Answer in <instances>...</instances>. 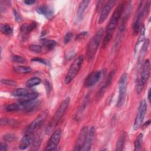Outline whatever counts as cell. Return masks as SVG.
<instances>
[{
	"instance_id": "cell-1",
	"label": "cell",
	"mask_w": 151,
	"mask_h": 151,
	"mask_svg": "<svg viewBox=\"0 0 151 151\" xmlns=\"http://www.w3.org/2000/svg\"><path fill=\"white\" fill-rule=\"evenodd\" d=\"M124 3L123 2L120 3L116 8L113 14H112L108 24L106 26L105 31V35L102 43V48H104L110 41L111 40L113 32L118 24V22L120 19L123 11L124 9Z\"/></svg>"
},
{
	"instance_id": "cell-2",
	"label": "cell",
	"mask_w": 151,
	"mask_h": 151,
	"mask_svg": "<svg viewBox=\"0 0 151 151\" xmlns=\"http://www.w3.org/2000/svg\"><path fill=\"white\" fill-rule=\"evenodd\" d=\"M70 98L67 97L60 104L57 110L55 112V114L53 116L52 119L50 121L46 128L45 132L47 134L50 133L54 129L55 126L57 125L58 122L60 121V120L64 116L67 109H68L70 104Z\"/></svg>"
},
{
	"instance_id": "cell-3",
	"label": "cell",
	"mask_w": 151,
	"mask_h": 151,
	"mask_svg": "<svg viewBox=\"0 0 151 151\" xmlns=\"http://www.w3.org/2000/svg\"><path fill=\"white\" fill-rule=\"evenodd\" d=\"M103 32V29L100 28L89 41L87 46V58L88 60H91L94 58L100 43Z\"/></svg>"
},
{
	"instance_id": "cell-4",
	"label": "cell",
	"mask_w": 151,
	"mask_h": 151,
	"mask_svg": "<svg viewBox=\"0 0 151 151\" xmlns=\"http://www.w3.org/2000/svg\"><path fill=\"white\" fill-rule=\"evenodd\" d=\"M84 57L83 55H80L77 57L73 62L71 65H70L69 70L65 77L64 83L66 84H68L70 83L72 80L74 78V77L77 76L78 73L82 64L83 63Z\"/></svg>"
},
{
	"instance_id": "cell-5",
	"label": "cell",
	"mask_w": 151,
	"mask_h": 151,
	"mask_svg": "<svg viewBox=\"0 0 151 151\" xmlns=\"http://www.w3.org/2000/svg\"><path fill=\"white\" fill-rule=\"evenodd\" d=\"M150 65L149 60H146L143 64L142 71L140 73V77L137 81L136 86V91L137 94H140L142 91L145 84L147 81L150 76Z\"/></svg>"
},
{
	"instance_id": "cell-6",
	"label": "cell",
	"mask_w": 151,
	"mask_h": 151,
	"mask_svg": "<svg viewBox=\"0 0 151 151\" xmlns=\"http://www.w3.org/2000/svg\"><path fill=\"white\" fill-rule=\"evenodd\" d=\"M48 115V111L45 110L41 113L25 129V133H32L45 121Z\"/></svg>"
},
{
	"instance_id": "cell-7",
	"label": "cell",
	"mask_w": 151,
	"mask_h": 151,
	"mask_svg": "<svg viewBox=\"0 0 151 151\" xmlns=\"http://www.w3.org/2000/svg\"><path fill=\"white\" fill-rule=\"evenodd\" d=\"M127 84V74L124 73L121 76L119 81V97L117 102V107H120L124 102L126 88Z\"/></svg>"
},
{
	"instance_id": "cell-8",
	"label": "cell",
	"mask_w": 151,
	"mask_h": 151,
	"mask_svg": "<svg viewBox=\"0 0 151 151\" xmlns=\"http://www.w3.org/2000/svg\"><path fill=\"white\" fill-rule=\"evenodd\" d=\"M147 111V103L145 99H143L139 104L137 114L136 116L133 128L134 130L138 129V128L141 126L144 117L146 115Z\"/></svg>"
},
{
	"instance_id": "cell-9",
	"label": "cell",
	"mask_w": 151,
	"mask_h": 151,
	"mask_svg": "<svg viewBox=\"0 0 151 151\" xmlns=\"http://www.w3.org/2000/svg\"><path fill=\"white\" fill-rule=\"evenodd\" d=\"M61 135V131L60 129H57L52 133L50 138L48 140V142L45 146V150L51 151L55 150L60 140Z\"/></svg>"
},
{
	"instance_id": "cell-10",
	"label": "cell",
	"mask_w": 151,
	"mask_h": 151,
	"mask_svg": "<svg viewBox=\"0 0 151 151\" xmlns=\"http://www.w3.org/2000/svg\"><path fill=\"white\" fill-rule=\"evenodd\" d=\"M88 133V127L84 126L79 132L74 147V150H83Z\"/></svg>"
},
{
	"instance_id": "cell-11",
	"label": "cell",
	"mask_w": 151,
	"mask_h": 151,
	"mask_svg": "<svg viewBox=\"0 0 151 151\" xmlns=\"http://www.w3.org/2000/svg\"><path fill=\"white\" fill-rule=\"evenodd\" d=\"M116 3V1L114 0H111V1H107L104 5L103 6L101 11V13L99 18V21H98V23L99 24H102L107 18L108 15L109 14V13L110 12L112 8L113 7V6L115 5V4Z\"/></svg>"
},
{
	"instance_id": "cell-12",
	"label": "cell",
	"mask_w": 151,
	"mask_h": 151,
	"mask_svg": "<svg viewBox=\"0 0 151 151\" xmlns=\"http://www.w3.org/2000/svg\"><path fill=\"white\" fill-rule=\"evenodd\" d=\"M102 76L101 71H96L90 73L84 80V86L90 87L95 85L100 79Z\"/></svg>"
},
{
	"instance_id": "cell-13",
	"label": "cell",
	"mask_w": 151,
	"mask_h": 151,
	"mask_svg": "<svg viewBox=\"0 0 151 151\" xmlns=\"http://www.w3.org/2000/svg\"><path fill=\"white\" fill-rule=\"evenodd\" d=\"M95 132H96V129L94 126H91L90 127V130H88V133H87L86 143L83 149V150L88 151L91 149L92 144L93 143L94 136H95Z\"/></svg>"
},
{
	"instance_id": "cell-14",
	"label": "cell",
	"mask_w": 151,
	"mask_h": 151,
	"mask_svg": "<svg viewBox=\"0 0 151 151\" xmlns=\"http://www.w3.org/2000/svg\"><path fill=\"white\" fill-rule=\"evenodd\" d=\"M33 141V136L32 133H25L24 136L22 137L19 147L21 150H25L30 146Z\"/></svg>"
},
{
	"instance_id": "cell-15",
	"label": "cell",
	"mask_w": 151,
	"mask_h": 151,
	"mask_svg": "<svg viewBox=\"0 0 151 151\" xmlns=\"http://www.w3.org/2000/svg\"><path fill=\"white\" fill-rule=\"evenodd\" d=\"M36 11L39 14L45 16L47 18H50L54 15V10L52 8L45 5L38 6L36 9Z\"/></svg>"
},
{
	"instance_id": "cell-16",
	"label": "cell",
	"mask_w": 151,
	"mask_h": 151,
	"mask_svg": "<svg viewBox=\"0 0 151 151\" xmlns=\"http://www.w3.org/2000/svg\"><path fill=\"white\" fill-rule=\"evenodd\" d=\"M114 70H112L109 74V75L107 76V78H106V80L104 82V83L103 84V85L102 86L101 88H100V91H99V93L97 94V97H98V99H100L104 93L105 91L106 90V89L107 88V87L110 86V84H111V81H112V78H113V77L114 76Z\"/></svg>"
},
{
	"instance_id": "cell-17",
	"label": "cell",
	"mask_w": 151,
	"mask_h": 151,
	"mask_svg": "<svg viewBox=\"0 0 151 151\" xmlns=\"http://www.w3.org/2000/svg\"><path fill=\"white\" fill-rule=\"evenodd\" d=\"M90 2L91 1L89 0H84L80 3L77 12V17L78 21H81L83 18L85 11L86 10Z\"/></svg>"
},
{
	"instance_id": "cell-18",
	"label": "cell",
	"mask_w": 151,
	"mask_h": 151,
	"mask_svg": "<svg viewBox=\"0 0 151 151\" xmlns=\"http://www.w3.org/2000/svg\"><path fill=\"white\" fill-rule=\"evenodd\" d=\"M38 96V93L35 91H32L30 92L28 95H27L25 97H21L20 100L18 101L20 103H25L29 102L31 101H32L34 100H35Z\"/></svg>"
},
{
	"instance_id": "cell-19",
	"label": "cell",
	"mask_w": 151,
	"mask_h": 151,
	"mask_svg": "<svg viewBox=\"0 0 151 151\" xmlns=\"http://www.w3.org/2000/svg\"><path fill=\"white\" fill-rule=\"evenodd\" d=\"M37 27V24L35 22H31L30 24H23L21 27V32L24 34H27L31 32Z\"/></svg>"
},
{
	"instance_id": "cell-20",
	"label": "cell",
	"mask_w": 151,
	"mask_h": 151,
	"mask_svg": "<svg viewBox=\"0 0 151 151\" xmlns=\"http://www.w3.org/2000/svg\"><path fill=\"white\" fill-rule=\"evenodd\" d=\"M30 92L28 90L24 88H19L14 90L12 93L11 95L14 97H23L28 95Z\"/></svg>"
},
{
	"instance_id": "cell-21",
	"label": "cell",
	"mask_w": 151,
	"mask_h": 151,
	"mask_svg": "<svg viewBox=\"0 0 151 151\" xmlns=\"http://www.w3.org/2000/svg\"><path fill=\"white\" fill-rule=\"evenodd\" d=\"M13 70L14 72L20 74H27L31 72L32 69L31 67L28 66H23V65H17L15 66L13 68Z\"/></svg>"
},
{
	"instance_id": "cell-22",
	"label": "cell",
	"mask_w": 151,
	"mask_h": 151,
	"mask_svg": "<svg viewBox=\"0 0 151 151\" xmlns=\"http://www.w3.org/2000/svg\"><path fill=\"white\" fill-rule=\"evenodd\" d=\"M125 140V132H122L120 133L119 137L117 140V142L116 143V150L117 151H121L123 150L124 143Z\"/></svg>"
},
{
	"instance_id": "cell-23",
	"label": "cell",
	"mask_w": 151,
	"mask_h": 151,
	"mask_svg": "<svg viewBox=\"0 0 151 151\" xmlns=\"http://www.w3.org/2000/svg\"><path fill=\"white\" fill-rule=\"evenodd\" d=\"M41 80L40 78H38L37 77H32L27 81L26 86L28 88H31L34 86L40 84L41 83Z\"/></svg>"
},
{
	"instance_id": "cell-24",
	"label": "cell",
	"mask_w": 151,
	"mask_h": 151,
	"mask_svg": "<svg viewBox=\"0 0 151 151\" xmlns=\"http://www.w3.org/2000/svg\"><path fill=\"white\" fill-rule=\"evenodd\" d=\"M1 32L6 35H11L13 32L12 28L7 24H1Z\"/></svg>"
},
{
	"instance_id": "cell-25",
	"label": "cell",
	"mask_w": 151,
	"mask_h": 151,
	"mask_svg": "<svg viewBox=\"0 0 151 151\" xmlns=\"http://www.w3.org/2000/svg\"><path fill=\"white\" fill-rule=\"evenodd\" d=\"M18 124V122L12 119H9V118H2L1 119V124L2 126L3 125H8L10 126H14L15 127Z\"/></svg>"
},
{
	"instance_id": "cell-26",
	"label": "cell",
	"mask_w": 151,
	"mask_h": 151,
	"mask_svg": "<svg viewBox=\"0 0 151 151\" xmlns=\"http://www.w3.org/2000/svg\"><path fill=\"white\" fill-rule=\"evenodd\" d=\"M5 110L8 112L15 111L21 110V107H20L19 104L17 102L16 103H11V104L7 105L5 107Z\"/></svg>"
},
{
	"instance_id": "cell-27",
	"label": "cell",
	"mask_w": 151,
	"mask_h": 151,
	"mask_svg": "<svg viewBox=\"0 0 151 151\" xmlns=\"http://www.w3.org/2000/svg\"><path fill=\"white\" fill-rule=\"evenodd\" d=\"M42 44L46 49H47L48 50H51L56 45L57 42L52 40H44L42 41Z\"/></svg>"
},
{
	"instance_id": "cell-28",
	"label": "cell",
	"mask_w": 151,
	"mask_h": 151,
	"mask_svg": "<svg viewBox=\"0 0 151 151\" xmlns=\"http://www.w3.org/2000/svg\"><path fill=\"white\" fill-rule=\"evenodd\" d=\"M143 139V134L140 133L136 137L134 142V150H139L141 149V145Z\"/></svg>"
},
{
	"instance_id": "cell-29",
	"label": "cell",
	"mask_w": 151,
	"mask_h": 151,
	"mask_svg": "<svg viewBox=\"0 0 151 151\" xmlns=\"http://www.w3.org/2000/svg\"><path fill=\"white\" fill-rule=\"evenodd\" d=\"M29 50L35 53H40L42 52V47L40 45L37 44H31L29 46Z\"/></svg>"
},
{
	"instance_id": "cell-30",
	"label": "cell",
	"mask_w": 151,
	"mask_h": 151,
	"mask_svg": "<svg viewBox=\"0 0 151 151\" xmlns=\"http://www.w3.org/2000/svg\"><path fill=\"white\" fill-rule=\"evenodd\" d=\"M3 140L5 142H12L16 139V136L15 134L12 133H8L3 136L2 137Z\"/></svg>"
},
{
	"instance_id": "cell-31",
	"label": "cell",
	"mask_w": 151,
	"mask_h": 151,
	"mask_svg": "<svg viewBox=\"0 0 151 151\" xmlns=\"http://www.w3.org/2000/svg\"><path fill=\"white\" fill-rule=\"evenodd\" d=\"M12 60L13 61L18 63H24L26 62V60L22 56L15 55L12 57Z\"/></svg>"
},
{
	"instance_id": "cell-32",
	"label": "cell",
	"mask_w": 151,
	"mask_h": 151,
	"mask_svg": "<svg viewBox=\"0 0 151 151\" xmlns=\"http://www.w3.org/2000/svg\"><path fill=\"white\" fill-rule=\"evenodd\" d=\"M1 83L4 85L9 86H15L17 85L16 81L12 80H9V79H1Z\"/></svg>"
},
{
	"instance_id": "cell-33",
	"label": "cell",
	"mask_w": 151,
	"mask_h": 151,
	"mask_svg": "<svg viewBox=\"0 0 151 151\" xmlns=\"http://www.w3.org/2000/svg\"><path fill=\"white\" fill-rule=\"evenodd\" d=\"M41 139L39 136H37L36 138L34 139L32 141V149L33 150H37L40 145L41 143Z\"/></svg>"
},
{
	"instance_id": "cell-34",
	"label": "cell",
	"mask_w": 151,
	"mask_h": 151,
	"mask_svg": "<svg viewBox=\"0 0 151 151\" xmlns=\"http://www.w3.org/2000/svg\"><path fill=\"white\" fill-rule=\"evenodd\" d=\"M72 37H73V34H72V32H67L66 34H65V36H64V43H65V44H68V43L70 41V40H71V38H72Z\"/></svg>"
},
{
	"instance_id": "cell-35",
	"label": "cell",
	"mask_w": 151,
	"mask_h": 151,
	"mask_svg": "<svg viewBox=\"0 0 151 151\" xmlns=\"http://www.w3.org/2000/svg\"><path fill=\"white\" fill-rule=\"evenodd\" d=\"M45 86L47 94H49L51 91V85L48 80H45Z\"/></svg>"
},
{
	"instance_id": "cell-36",
	"label": "cell",
	"mask_w": 151,
	"mask_h": 151,
	"mask_svg": "<svg viewBox=\"0 0 151 151\" xmlns=\"http://www.w3.org/2000/svg\"><path fill=\"white\" fill-rule=\"evenodd\" d=\"M13 13H14V17H15V19L16 21L21 22V21H22V17H21V15L18 14V12L15 9L13 10Z\"/></svg>"
},
{
	"instance_id": "cell-37",
	"label": "cell",
	"mask_w": 151,
	"mask_h": 151,
	"mask_svg": "<svg viewBox=\"0 0 151 151\" xmlns=\"http://www.w3.org/2000/svg\"><path fill=\"white\" fill-rule=\"evenodd\" d=\"M31 61H36V62H39V63H42L44 64H47V61L44 60V59H42V58H32L31 60Z\"/></svg>"
},
{
	"instance_id": "cell-38",
	"label": "cell",
	"mask_w": 151,
	"mask_h": 151,
	"mask_svg": "<svg viewBox=\"0 0 151 151\" xmlns=\"http://www.w3.org/2000/svg\"><path fill=\"white\" fill-rule=\"evenodd\" d=\"M8 150V146L6 143H3L2 142L1 143V146H0V150L1 151H6Z\"/></svg>"
},
{
	"instance_id": "cell-39",
	"label": "cell",
	"mask_w": 151,
	"mask_h": 151,
	"mask_svg": "<svg viewBox=\"0 0 151 151\" xmlns=\"http://www.w3.org/2000/svg\"><path fill=\"white\" fill-rule=\"evenodd\" d=\"M86 35H87V32H82L78 34L77 35L76 39V40H78V39L83 38L84 37H85Z\"/></svg>"
},
{
	"instance_id": "cell-40",
	"label": "cell",
	"mask_w": 151,
	"mask_h": 151,
	"mask_svg": "<svg viewBox=\"0 0 151 151\" xmlns=\"http://www.w3.org/2000/svg\"><path fill=\"white\" fill-rule=\"evenodd\" d=\"M35 1L34 0H26V1H24V2L25 4H27V5H32V4H34L35 3Z\"/></svg>"
},
{
	"instance_id": "cell-41",
	"label": "cell",
	"mask_w": 151,
	"mask_h": 151,
	"mask_svg": "<svg viewBox=\"0 0 151 151\" xmlns=\"http://www.w3.org/2000/svg\"><path fill=\"white\" fill-rule=\"evenodd\" d=\"M150 90H151V89H150V88H149V90H148V100H149V101H150V99H151V97H150V96H151Z\"/></svg>"
},
{
	"instance_id": "cell-42",
	"label": "cell",
	"mask_w": 151,
	"mask_h": 151,
	"mask_svg": "<svg viewBox=\"0 0 151 151\" xmlns=\"http://www.w3.org/2000/svg\"><path fill=\"white\" fill-rule=\"evenodd\" d=\"M150 120H149L147 122H146V123H145V124H143V126H146V127H147V126L150 124Z\"/></svg>"
}]
</instances>
